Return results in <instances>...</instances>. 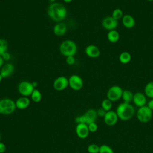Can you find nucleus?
Wrapping results in <instances>:
<instances>
[{"label":"nucleus","instance_id":"nucleus-9","mask_svg":"<svg viewBox=\"0 0 153 153\" xmlns=\"http://www.w3.org/2000/svg\"><path fill=\"white\" fill-rule=\"evenodd\" d=\"M54 90L57 91H63L69 86L68 78L65 76H60L56 78L53 84Z\"/></svg>","mask_w":153,"mask_h":153},{"label":"nucleus","instance_id":"nucleus-16","mask_svg":"<svg viewBox=\"0 0 153 153\" xmlns=\"http://www.w3.org/2000/svg\"><path fill=\"white\" fill-rule=\"evenodd\" d=\"M53 33L57 36H62L67 32L66 25L63 22H58L53 27Z\"/></svg>","mask_w":153,"mask_h":153},{"label":"nucleus","instance_id":"nucleus-41","mask_svg":"<svg viewBox=\"0 0 153 153\" xmlns=\"http://www.w3.org/2000/svg\"><path fill=\"white\" fill-rule=\"evenodd\" d=\"M146 1H149V2H151V1H153V0H146Z\"/></svg>","mask_w":153,"mask_h":153},{"label":"nucleus","instance_id":"nucleus-30","mask_svg":"<svg viewBox=\"0 0 153 153\" xmlns=\"http://www.w3.org/2000/svg\"><path fill=\"white\" fill-rule=\"evenodd\" d=\"M87 125H88V128L90 132L94 133L98 129V126H97V124L96 123V122L91 123Z\"/></svg>","mask_w":153,"mask_h":153},{"label":"nucleus","instance_id":"nucleus-24","mask_svg":"<svg viewBox=\"0 0 153 153\" xmlns=\"http://www.w3.org/2000/svg\"><path fill=\"white\" fill-rule=\"evenodd\" d=\"M30 97H31V99L33 102H34L35 103H38L42 99V94L39 90L35 88L33 90V92L32 93Z\"/></svg>","mask_w":153,"mask_h":153},{"label":"nucleus","instance_id":"nucleus-12","mask_svg":"<svg viewBox=\"0 0 153 153\" xmlns=\"http://www.w3.org/2000/svg\"><path fill=\"white\" fill-rule=\"evenodd\" d=\"M132 102L138 108L143 106L147 104L146 96L142 92H136L134 93Z\"/></svg>","mask_w":153,"mask_h":153},{"label":"nucleus","instance_id":"nucleus-23","mask_svg":"<svg viewBox=\"0 0 153 153\" xmlns=\"http://www.w3.org/2000/svg\"><path fill=\"white\" fill-rule=\"evenodd\" d=\"M144 94L146 97L153 99V81L148 82L144 88Z\"/></svg>","mask_w":153,"mask_h":153},{"label":"nucleus","instance_id":"nucleus-27","mask_svg":"<svg viewBox=\"0 0 153 153\" xmlns=\"http://www.w3.org/2000/svg\"><path fill=\"white\" fill-rule=\"evenodd\" d=\"M124 14H123V11L120 8H115L113 10L112 13V15L111 16L115 19L117 20H119L120 19H121L122 17H123Z\"/></svg>","mask_w":153,"mask_h":153},{"label":"nucleus","instance_id":"nucleus-40","mask_svg":"<svg viewBox=\"0 0 153 153\" xmlns=\"http://www.w3.org/2000/svg\"><path fill=\"white\" fill-rule=\"evenodd\" d=\"M49 1H50V2H55V1H56L57 0H49Z\"/></svg>","mask_w":153,"mask_h":153},{"label":"nucleus","instance_id":"nucleus-5","mask_svg":"<svg viewBox=\"0 0 153 153\" xmlns=\"http://www.w3.org/2000/svg\"><path fill=\"white\" fill-rule=\"evenodd\" d=\"M152 112L147 105H145L138 108L136 112V118L141 123H148L152 119Z\"/></svg>","mask_w":153,"mask_h":153},{"label":"nucleus","instance_id":"nucleus-35","mask_svg":"<svg viewBox=\"0 0 153 153\" xmlns=\"http://www.w3.org/2000/svg\"><path fill=\"white\" fill-rule=\"evenodd\" d=\"M6 150L5 145L3 143L0 142V153H4Z\"/></svg>","mask_w":153,"mask_h":153},{"label":"nucleus","instance_id":"nucleus-3","mask_svg":"<svg viewBox=\"0 0 153 153\" xmlns=\"http://www.w3.org/2000/svg\"><path fill=\"white\" fill-rule=\"evenodd\" d=\"M77 45L76 43L71 39L63 41L59 45V51L65 57L75 56L77 52Z\"/></svg>","mask_w":153,"mask_h":153},{"label":"nucleus","instance_id":"nucleus-15","mask_svg":"<svg viewBox=\"0 0 153 153\" xmlns=\"http://www.w3.org/2000/svg\"><path fill=\"white\" fill-rule=\"evenodd\" d=\"M85 54L90 58H97L100 54V51L97 46L94 44L88 45L85 48Z\"/></svg>","mask_w":153,"mask_h":153},{"label":"nucleus","instance_id":"nucleus-31","mask_svg":"<svg viewBox=\"0 0 153 153\" xmlns=\"http://www.w3.org/2000/svg\"><path fill=\"white\" fill-rule=\"evenodd\" d=\"M75 122L78 124H81V123H84V124H87V121H86V118L85 117L84 115H82L80 116H78L76 118H75Z\"/></svg>","mask_w":153,"mask_h":153},{"label":"nucleus","instance_id":"nucleus-18","mask_svg":"<svg viewBox=\"0 0 153 153\" xmlns=\"http://www.w3.org/2000/svg\"><path fill=\"white\" fill-rule=\"evenodd\" d=\"M16 108L19 109H26L30 105V100L27 97L22 96L19 97L15 102Z\"/></svg>","mask_w":153,"mask_h":153},{"label":"nucleus","instance_id":"nucleus-26","mask_svg":"<svg viewBox=\"0 0 153 153\" xmlns=\"http://www.w3.org/2000/svg\"><path fill=\"white\" fill-rule=\"evenodd\" d=\"M112 107V102L108 98L103 99L101 103V108L103 109L105 111H109L111 110Z\"/></svg>","mask_w":153,"mask_h":153},{"label":"nucleus","instance_id":"nucleus-25","mask_svg":"<svg viewBox=\"0 0 153 153\" xmlns=\"http://www.w3.org/2000/svg\"><path fill=\"white\" fill-rule=\"evenodd\" d=\"M8 48V42L4 38H0V56L7 52Z\"/></svg>","mask_w":153,"mask_h":153},{"label":"nucleus","instance_id":"nucleus-10","mask_svg":"<svg viewBox=\"0 0 153 153\" xmlns=\"http://www.w3.org/2000/svg\"><path fill=\"white\" fill-rule=\"evenodd\" d=\"M118 21L114 19L112 16H107L102 21V27L108 31L115 30L118 26Z\"/></svg>","mask_w":153,"mask_h":153},{"label":"nucleus","instance_id":"nucleus-20","mask_svg":"<svg viewBox=\"0 0 153 153\" xmlns=\"http://www.w3.org/2000/svg\"><path fill=\"white\" fill-rule=\"evenodd\" d=\"M107 38L111 43H116L120 39V33L116 30H109L107 34Z\"/></svg>","mask_w":153,"mask_h":153},{"label":"nucleus","instance_id":"nucleus-37","mask_svg":"<svg viewBox=\"0 0 153 153\" xmlns=\"http://www.w3.org/2000/svg\"><path fill=\"white\" fill-rule=\"evenodd\" d=\"M4 65V60L2 59V56H0V69L2 68V66Z\"/></svg>","mask_w":153,"mask_h":153},{"label":"nucleus","instance_id":"nucleus-13","mask_svg":"<svg viewBox=\"0 0 153 153\" xmlns=\"http://www.w3.org/2000/svg\"><path fill=\"white\" fill-rule=\"evenodd\" d=\"M75 131L77 136L80 139H85L89 134V130L87 124H78L76 126Z\"/></svg>","mask_w":153,"mask_h":153},{"label":"nucleus","instance_id":"nucleus-29","mask_svg":"<svg viewBox=\"0 0 153 153\" xmlns=\"http://www.w3.org/2000/svg\"><path fill=\"white\" fill-rule=\"evenodd\" d=\"M100 146L95 143H91L87 146V151L88 153H99Z\"/></svg>","mask_w":153,"mask_h":153},{"label":"nucleus","instance_id":"nucleus-32","mask_svg":"<svg viewBox=\"0 0 153 153\" xmlns=\"http://www.w3.org/2000/svg\"><path fill=\"white\" fill-rule=\"evenodd\" d=\"M66 63L69 66H72V65H74V63H75V59L74 56L66 57Z\"/></svg>","mask_w":153,"mask_h":153},{"label":"nucleus","instance_id":"nucleus-34","mask_svg":"<svg viewBox=\"0 0 153 153\" xmlns=\"http://www.w3.org/2000/svg\"><path fill=\"white\" fill-rule=\"evenodd\" d=\"M96 111H97V116L100 117H103V118L104 117V116H105V114H106V111H105L103 109H102V108L98 109Z\"/></svg>","mask_w":153,"mask_h":153},{"label":"nucleus","instance_id":"nucleus-2","mask_svg":"<svg viewBox=\"0 0 153 153\" xmlns=\"http://www.w3.org/2000/svg\"><path fill=\"white\" fill-rule=\"evenodd\" d=\"M115 112L120 120L128 121L134 116L135 109L130 103L123 102L118 105Z\"/></svg>","mask_w":153,"mask_h":153},{"label":"nucleus","instance_id":"nucleus-39","mask_svg":"<svg viewBox=\"0 0 153 153\" xmlns=\"http://www.w3.org/2000/svg\"><path fill=\"white\" fill-rule=\"evenodd\" d=\"M2 79H3V78H2V76L0 75V83L1 82V81H2Z\"/></svg>","mask_w":153,"mask_h":153},{"label":"nucleus","instance_id":"nucleus-4","mask_svg":"<svg viewBox=\"0 0 153 153\" xmlns=\"http://www.w3.org/2000/svg\"><path fill=\"white\" fill-rule=\"evenodd\" d=\"M16 109L15 102L10 98H3L0 100V114L10 115Z\"/></svg>","mask_w":153,"mask_h":153},{"label":"nucleus","instance_id":"nucleus-28","mask_svg":"<svg viewBox=\"0 0 153 153\" xmlns=\"http://www.w3.org/2000/svg\"><path fill=\"white\" fill-rule=\"evenodd\" d=\"M99 153H114V151L110 146L103 144L100 146Z\"/></svg>","mask_w":153,"mask_h":153},{"label":"nucleus","instance_id":"nucleus-22","mask_svg":"<svg viewBox=\"0 0 153 153\" xmlns=\"http://www.w3.org/2000/svg\"><path fill=\"white\" fill-rule=\"evenodd\" d=\"M131 60V56L130 53L127 51L122 52L119 56V61L122 64H127Z\"/></svg>","mask_w":153,"mask_h":153},{"label":"nucleus","instance_id":"nucleus-11","mask_svg":"<svg viewBox=\"0 0 153 153\" xmlns=\"http://www.w3.org/2000/svg\"><path fill=\"white\" fill-rule=\"evenodd\" d=\"M118 117L115 111L110 110L107 111L103 117V121L106 125L108 126H115L118 120Z\"/></svg>","mask_w":153,"mask_h":153},{"label":"nucleus","instance_id":"nucleus-14","mask_svg":"<svg viewBox=\"0 0 153 153\" xmlns=\"http://www.w3.org/2000/svg\"><path fill=\"white\" fill-rule=\"evenodd\" d=\"M15 67L11 63H7L4 64L0 69V75L3 78L9 77L13 75L14 72Z\"/></svg>","mask_w":153,"mask_h":153},{"label":"nucleus","instance_id":"nucleus-38","mask_svg":"<svg viewBox=\"0 0 153 153\" xmlns=\"http://www.w3.org/2000/svg\"><path fill=\"white\" fill-rule=\"evenodd\" d=\"M73 0H63V1L64 2H65V3H70V2H71Z\"/></svg>","mask_w":153,"mask_h":153},{"label":"nucleus","instance_id":"nucleus-19","mask_svg":"<svg viewBox=\"0 0 153 153\" xmlns=\"http://www.w3.org/2000/svg\"><path fill=\"white\" fill-rule=\"evenodd\" d=\"M86 118V121H87V124H88L91 123L95 122L97 114V111L96 110L94 109H88L85 113L84 114Z\"/></svg>","mask_w":153,"mask_h":153},{"label":"nucleus","instance_id":"nucleus-1","mask_svg":"<svg viewBox=\"0 0 153 153\" xmlns=\"http://www.w3.org/2000/svg\"><path fill=\"white\" fill-rule=\"evenodd\" d=\"M47 14L53 21L58 23L63 22L67 17V9L61 3L53 2L47 8Z\"/></svg>","mask_w":153,"mask_h":153},{"label":"nucleus","instance_id":"nucleus-36","mask_svg":"<svg viewBox=\"0 0 153 153\" xmlns=\"http://www.w3.org/2000/svg\"><path fill=\"white\" fill-rule=\"evenodd\" d=\"M146 105L148 106V107L153 111V99H151L147 103Z\"/></svg>","mask_w":153,"mask_h":153},{"label":"nucleus","instance_id":"nucleus-42","mask_svg":"<svg viewBox=\"0 0 153 153\" xmlns=\"http://www.w3.org/2000/svg\"><path fill=\"white\" fill-rule=\"evenodd\" d=\"M0 142H1V133H0Z\"/></svg>","mask_w":153,"mask_h":153},{"label":"nucleus","instance_id":"nucleus-33","mask_svg":"<svg viewBox=\"0 0 153 153\" xmlns=\"http://www.w3.org/2000/svg\"><path fill=\"white\" fill-rule=\"evenodd\" d=\"M1 56H2V59H4V62H5V61H6V62L9 61V60H10V59H11V54H10V53H8V51L4 53Z\"/></svg>","mask_w":153,"mask_h":153},{"label":"nucleus","instance_id":"nucleus-7","mask_svg":"<svg viewBox=\"0 0 153 153\" xmlns=\"http://www.w3.org/2000/svg\"><path fill=\"white\" fill-rule=\"evenodd\" d=\"M18 91L22 96L28 97L31 95L35 87L32 82L28 81H22L18 85Z\"/></svg>","mask_w":153,"mask_h":153},{"label":"nucleus","instance_id":"nucleus-21","mask_svg":"<svg viewBox=\"0 0 153 153\" xmlns=\"http://www.w3.org/2000/svg\"><path fill=\"white\" fill-rule=\"evenodd\" d=\"M133 95L134 94L131 91L129 90H123L121 99H123V102L130 103V102L133 101Z\"/></svg>","mask_w":153,"mask_h":153},{"label":"nucleus","instance_id":"nucleus-8","mask_svg":"<svg viewBox=\"0 0 153 153\" xmlns=\"http://www.w3.org/2000/svg\"><path fill=\"white\" fill-rule=\"evenodd\" d=\"M69 86L75 91L80 90L83 85L84 82L82 78L76 74H73L68 78Z\"/></svg>","mask_w":153,"mask_h":153},{"label":"nucleus","instance_id":"nucleus-17","mask_svg":"<svg viewBox=\"0 0 153 153\" xmlns=\"http://www.w3.org/2000/svg\"><path fill=\"white\" fill-rule=\"evenodd\" d=\"M123 25L127 29H131L135 25V19L130 14H125L121 19Z\"/></svg>","mask_w":153,"mask_h":153},{"label":"nucleus","instance_id":"nucleus-6","mask_svg":"<svg viewBox=\"0 0 153 153\" xmlns=\"http://www.w3.org/2000/svg\"><path fill=\"white\" fill-rule=\"evenodd\" d=\"M123 90L119 85H112L109 88L106 93V97L111 101L116 102L121 98Z\"/></svg>","mask_w":153,"mask_h":153}]
</instances>
